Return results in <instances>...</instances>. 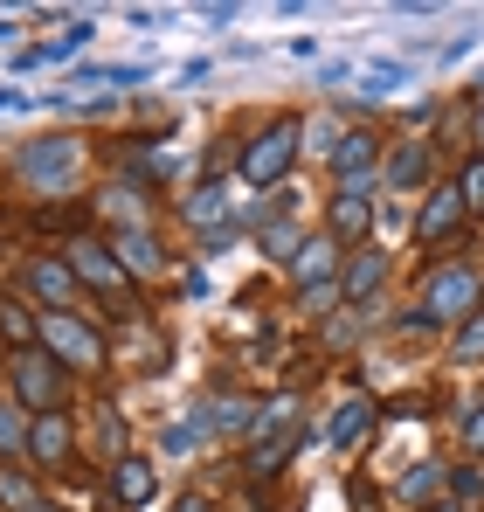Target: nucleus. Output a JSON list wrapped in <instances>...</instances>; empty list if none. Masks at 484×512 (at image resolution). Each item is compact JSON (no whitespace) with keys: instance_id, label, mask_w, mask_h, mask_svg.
<instances>
[{"instance_id":"f257e3e1","label":"nucleus","mask_w":484,"mask_h":512,"mask_svg":"<svg viewBox=\"0 0 484 512\" xmlns=\"http://www.w3.org/2000/svg\"><path fill=\"white\" fill-rule=\"evenodd\" d=\"M7 367H14V395L28 402V416H63V402H70L63 360H49L42 346H28V353H14Z\"/></svg>"},{"instance_id":"f03ea898","label":"nucleus","mask_w":484,"mask_h":512,"mask_svg":"<svg viewBox=\"0 0 484 512\" xmlns=\"http://www.w3.org/2000/svg\"><path fill=\"white\" fill-rule=\"evenodd\" d=\"M298 132H305L298 118H270V125L242 146V180H249V187H277V180L291 173V160H298Z\"/></svg>"},{"instance_id":"7ed1b4c3","label":"nucleus","mask_w":484,"mask_h":512,"mask_svg":"<svg viewBox=\"0 0 484 512\" xmlns=\"http://www.w3.org/2000/svg\"><path fill=\"white\" fill-rule=\"evenodd\" d=\"M298 450V402L291 395H277V402H263V416H256V450H249V478H270L284 457Z\"/></svg>"},{"instance_id":"20e7f679","label":"nucleus","mask_w":484,"mask_h":512,"mask_svg":"<svg viewBox=\"0 0 484 512\" xmlns=\"http://www.w3.org/2000/svg\"><path fill=\"white\" fill-rule=\"evenodd\" d=\"M484 305V284L471 263H450V270H436L429 284H422V319L436 326V319H471Z\"/></svg>"},{"instance_id":"39448f33","label":"nucleus","mask_w":484,"mask_h":512,"mask_svg":"<svg viewBox=\"0 0 484 512\" xmlns=\"http://www.w3.org/2000/svg\"><path fill=\"white\" fill-rule=\"evenodd\" d=\"M77 139H35V146H21L14 153V173L35 187V194H63L70 180H77Z\"/></svg>"},{"instance_id":"423d86ee","label":"nucleus","mask_w":484,"mask_h":512,"mask_svg":"<svg viewBox=\"0 0 484 512\" xmlns=\"http://www.w3.org/2000/svg\"><path fill=\"white\" fill-rule=\"evenodd\" d=\"M42 353L63 360V367H104V340H97V326H83L77 312H49L42 319Z\"/></svg>"},{"instance_id":"0eeeda50","label":"nucleus","mask_w":484,"mask_h":512,"mask_svg":"<svg viewBox=\"0 0 484 512\" xmlns=\"http://www.w3.org/2000/svg\"><path fill=\"white\" fill-rule=\"evenodd\" d=\"M70 270H77V284H90L97 298H118V305H132V270H125L118 256L104 250V243L77 236V243H70Z\"/></svg>"},{"instance_id":"6e6552de","label":"nucleus","mask_w":484,"mask_h":512,"mask_svg":"<svg viewBox=\"0 0 484 512\" xmlns=\"http://www.w3.org/2000/svg\"><path fill=\"white\" fill-rule=\"evenodd\" d=\"M70 416H35L28 423V457L42 464V471H63V457H70Z\"/></svg>"},{"instance_id":"1a4fd4ad","label":"nucleus","mask_w":484,"mask_h":512,"mask_svg":"<svg viewBox=\"0 0 484 512\" xmlns=\"http://www.w3.org/2000/svg\"><path fill=\"white\" fill-rule=\"evenodd\" d=\"M464 215H471V208H464V194H457V187H443V194H429V201H422L415 236H422V243H443V236H457V229H464Z\"/></svg>"},{"instance_id":"9d476101","label":"nucleus","mask_w":484,"mask_h":512,"mask_svg":"<svg viewBox=\"0 0 484 512\" xmlns=\"http://www.w3.org/2000/svg\"><path fill=\"white\" fill-rule=\"evenodd\" d=\"M28 291L35 298H49L56 312L77 298V270H70V256H42V263H28Z\"/></svg>"},{"instance_id":"9b49d317","label":"nucleus","mask_w":484,"mask_h":512,"mask_svg":"<svg viewBox=\"0 0 484 512\" xmlns=\"http://www.w3.org/2000/svg\"><path fill=\"white\" fill-rule=\"evenodd\" d=\"M111 506H146L153 492H160V478H153V464L146 457H118V471H111Z\"/></svg>"},{"instance_id":"f8f14e48","label":"nucleus","mask_w":484,"mask_h":512,"mask_svg":"<svg viewBox=\"0 0 484 512\" xmlns=\"http://www.w3.org/2000/svg\"><path fill=\"white\" fill-rule=\"evenodd\" d=\"M367 429H374V402H367V395H346V402L325 416V443H332V450H353Z\"/></svg>"},{"instance_id":"ddd939ff","label":"nucleus","mask_w":484,"mask_h":512,"mask_svg":"<svg viewBox=\"0 0 484 512\" xmlns=\"http://www.w3.org/2000/svg\"><path fill=\"white\" fill-rule=\"evenodd\" d=\"M291 277H298L305 291H325V284L339 277V243H332V236H312V243L298 250V263H291Z\"/></svg>"},{"instance_id":"4468645a","label":"nucleus","mask_w":484,"mask_h":512,"mask_svg":"<svg viewBox=\"0 0 484 512\" xmlns=\"http://www.w3.org/2000/svg\"><path fill=\"white\" fill-rule=\"evenodd\" d=\"M256 416H263L256 402H242V395H215V402L201 409V423H194V429H201V436H242Z\"/></svg>"},{"instance_id":"2eb2a0df","label":"nucleus","mask_w":484,"mask_h":512,"mask_svg":"<svg viewBox=\"0 0 484 512\" xmlns=\"http://www.w3.org/2000/svg\"><path fill=\"white\" fill-rule=\"evenodd\" d=\"M367 229H374V201L367 194H332V243H367Z\"/></svg>"},{"instance_id":"dca6fc26","label":"nucleus","mask_w":484,"mask_h":512,"mask_svg":"<svg viewBox=\"0 0 484 512\" xmlns=\"http://www.w3.org/2000/svg\"><path fill=\"white\" fill-rule=\"evenodd\" d=\"M381 277H388V256L360 250L353 263H346V277H339V298H346V305H367V298L381 291Z\"/></svg>"},{"instance_id":"f3484780","label":"nucleus","mask_w":484,"mask_h":512,"mask_svg":"<svg viewBox=\"0 0 484 512\" xmlns=\"http://www.w3.org/2000/svg\"><path fill=\"white\" fill-rule=\"evenodd\" d=\"M180 215H187L194 229H222V222H229V187H222V180H201V187L180 201Z\"/></svg>"},{"instance_id":"a211bd4d","label":"nucleus","mask_w":484,"mask_h":512,"mask_svg":"<svg viewBox=\"0 0 484 512\" xmlns=\"http://www.w3.org/2000/svg\"><path fill=\"white\" fill-rule=\"evenodd\" d=\"M367 167H374V132H339L332 139V173L353 180V173H367Z\"/></svg>"},{"instance_id":"6ab92c4d","label":"nucleus","mask_w":484,"mask_h":512,"mask_svg":"<svg viewBox=\"0 0 484 512\" xmlns=\"http://www.w3.org/2000/svg\"><path fill=\"white\" fill-rule=\"evenodd\" d=\"M118 263L139 270V277H153V270H166V250L146 236V229H125V236H118Z\"/></svg>"},{"instance_id":"aec40b11","label":"nucleus","mask_w":484,"mask_h":512,"mask_svg":"<svg viewBox=\"0 0 484 512\" xmlns=\"http://www.w3.org/2000/svg\"><path fill=\"white\" fill-rule=\"evenodd\" d=\"M388 180H395V187H422V180H429V146H422V139H408L402 153L388 160Z\"/></svg>"},{"instance_id":"412c9836","label":"nucleus","mask_w":484,"mask_h":512,"mask_svg":"<svg viewBox=\"0 0 484 512\" xmlns=\"http://www.w3.org/2000/svg\"><path fill=\"white\" fill-rule=\"evenodd\" d=\"M0 340H14L21 353H28V346L42 340V319H28L21 305H0Z\"/></svg>"},{"instance_id":"4be33fe9","label":"nucleus","mask_w":484,"mask_h":512,"mask_svg":"<svg viewBox=\"0 0 484 512\" xmlns=\"http://www.w3.org/2000/svg\"><path fill=\"white\" fill-rule=\"evenodd\" d=\"M0 506L7 512H42V492H35L21 471H0Z\"/></svg>"},{"instance_id":"5701e85b","label":"nucleus","mask_w":484,"mask_h":512,"mask_svg":"<svg viewBox=\"0 0 484 512\" xmlns=\"http://www.w3.org/2000/svg\"><path fill=\"white\" fill-rule=\"evenodd\" d=\"M450 360H464V367H471V360H484V305L464 319V333L450 340Z\"/></svg>"},{"instance_id":"b1692460","label":"nucleus","mask_w":484,"mask_h":512,"mask_svg":"<svg viewBox=\"0 0 484 512\" xmlns=\"http://www.w3.org/2000/svg\"><path fill=\"white\" fill-rule=\"evenodd\" d=\"M443 478H450L443 464H415V471L402 478V499H436V485H443Z\"/></svg>"},{"instance_id":"393cba45","label":"nucleus","mask_w":484,"mask_h":512,"mask_svg":"<svg viewBox=\"0 0 484 512\" xmlns=\"http://www.w3.org/2000/svg\"><path fill=\"white\" fill-rule=\"evenodd\" d=\"M457 194H464V208H471V215H484V153L457 173Z\"/></svg>"},{"instance_id":"a878e982","label":"nucleus","mask_w":484,"mask_h":512,"mask_svg":"<svg viewBox=\"0 0 484 512\" xmlns=\"http://www.w3.org/2000/svg\"><path fill=\"white\" fill-rule=\"evenodd\" d=\"M298 250H305V243H298V229H284V222H277V229H263V256H277V263H298Z\"/></svg>"},{"instance_id":"bb28decb","label":"nucleus","mask_w":484,"mask_h":512,"mask_svg":"<svg viewBox=\"0 0 484 512\" xmlns=\"http://www.w3.org/2000/svg\"><path fill=\"white\" fill-rule=\"evenodd\" d=\"M97 208H104L111 222H125V229H139V201H132V187H111V194H104Z\"/></svg>"},{"instance_id":"cd10ccee","label":"nucleus","mask_w":484,"mask_h":512,"mask_svg":"<svg viewBox=\"0 0 484 512\" xmlns=\"http://www.w3.org/2000/svg\"><path fill=\"white\" fill-rule=\"evenodd\" d=\"M14 450H28V423L14 409H0V457H14Z\"/></svg>"},{"instance_id":"c85d7f7f","label":"nucleus","mask_w":484,"mask_h":512,"mask_svg":"<svg viewBox=\"0 0 484 512\" xmlns=\"http://www.w3.org/2000/svg\"><path fill=\"white\" fill-rule=\"evenodd\" d=\"M478 492H484V478L471 471V464H457V499H478Z\"/></svg>"},{"instance_id":"c756f323","label":"nucleus","mask_w":484,"mask_h":512,"mask_svg":"<svg viewBox=\"0 0 484 512\" xmlns=\"http://www.w3.org/2000/svg\"><path fill=\"white\" fill-rule=\"evenodd\" d=\"M464 443H471V450H484V402L471 409V423H464Z\"/></svg>"},{"instance_id":"7c9ffc66","label":"nucleus","mask_w":484,"mask_h":512,"mask_svg":"<svg viewBox=\"0 0 484 512\" xmlns=\"http://www.w3.org/2000/svg\"><path fill=\"white\" fill-rule=\"evenodd\" d=\"M173 512H215V499H201V492H187V499H173Z\"/></svg>"},{"instance_id":"2f4dec72","label":"nucleus","mask_w":484,"mask_h":512,"mask_svg":"<svg viewBox=\"0 0 484 512\" xmlns=\"http://www.w3.org/2000/svg\"><path fill=\"white\" fill-rule=\"evenodd\" d=\"M429 512H471V506H464V499H436Z\"/></svg>"},{"instance_id":"473e14b6","label":"nucleus","mask_w":484,"mask_h":512,"mask_svg":"<svg viewBox=\"0 0 484 512\" xmlns=\"http://www.w3.org/2000/svg\"><path fill=\"white\" fill-rule=\"evenodd\" d=\"M478 139H484V111H478Z\"/></svg>"},{"instance_id":"72a5a7b5","label":"nucleus","mask_w":484,"mask_h":512,"mask_svg":"<svg viewBox=\"0 0 484 512\" xmlns=\"http://www.w3.org/2000/svg\"><path fill=\"white\" fill-rule=\"evenodd\" d=\"M42 512H49V506H42Z\"/></svg>"},{"instance_id":"f704fd0d","label":"nucleus","mask_w":484,"mask_h":512,"mask_svg":"<svg viewBox=\"0 0 484 512\" xmlns=\"http://www.w3.org/2000/svg\"><path fill=\"white\" fill-rule=\"evenodd\" d=\"M478 84H484V77H478Z\"/></svg>"}]
</instances>
